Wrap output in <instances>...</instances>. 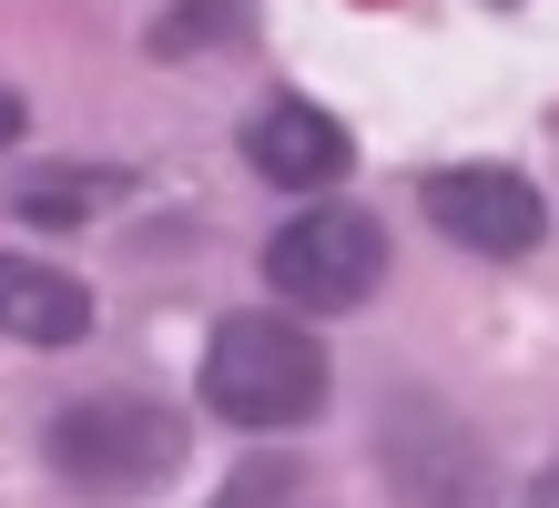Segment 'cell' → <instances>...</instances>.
Listing matches in <instances>:
<instances>
[{
	"instance_id": "1",
	"label": "cell",
	"mask_w": 559,
	"mask_h": 508,
	"mask_svg": "<svg viewBox=\"0 0 559 508\" xmlns=\"http://www.w3.org/2000/svg\"><path fill=\"white\" fill-rule=\"evenodd\" d=\"M325 387H336L325 346L285 316H224L204 346V406L235 427H306L325 406Z\"/></svg>"
},
{
	"instance_id": "2",
	"label": "cell",
	"mask_w": 559,
	"mask_h": 508,
	"mask_svg": "<svg viewBox=\"0 0 559 508\" xmlns=\"http://www.w3.org/2000/svg\"><path fill=\"white\" fill-rule=\"evenodd\" d=\"M41 448L92 498H143V488H163L183 468V417L153 406V397H72Z\"/></svg>"
},
{
	"instance_id": "3",
	"label": "cell",
	"mask_w": 559,
	"mask_h": 508,
	"mask_svg": "<svg viewBox=\"0 0 559 508\" xmlns=\"http://www.w3.org/2000/svg\"><path fill=\"white\" fill-rule=\"evenodd\" d=\"M377 275H386V234H377V214H356V203H306V214L275 224V245H265V285L285 305H306V316L367 305Z\"/></svg>"
},
{
	"instance_id": "4",
	"label": "cell",
	"mask_w": 559,
	"mask_h": 508,
	"mask_svg": "<svg viewBox=\"0 0 559 508\" xmlns=\"http://www.w3.org/2000/svg\"><path fill=\"white\" fill-rule=\"evenodd\" d=\"M377 458H386V479H397L407 508H488V488H499V479H488L478 427L448 417L438 397H397V406H386Z\"/></svg>"
},
{
	"instance_id": "5",
	"label": "cell",
	"mask_w": 559,
	"mask_h": 508,
	"mask_svg": "<svg viewBox=\"0 0 559 508\" xmlns=\"http://www.w3.org/2000/svg\"><path fill=\"white\" fill-rule=\"evenodd\" d=\"M427 224L448 234V245H468V255H539L549 245V203L530 174H509V163H448V174H427Z\"/></svg>"
},
{
	"instance_id": "6",
	"label": "cell",
	"mask_w": 559,
	"mask_h": 508,
	"mask_svg": "<svg viewBox=\"0 0 559 508\" xmlns=\"http://www.w3.org/2000/svg\"><path fill=\"white\" fill-rule=\"evenodd\" d=\"M245 163L265 184H285V193H325L356 163V132L336 113H316V102H265V113L245 122Z\"/></svg>"
},
{
	"instance_id": "7",
	"label": "cell",
	"mask_w": 559,
	"mask_h": 508,
	"mask_svg": "<svg viewBox=\"0 0 559 508\" xmlns=\"http://www.w3.org/2000/svg\"><path fill=\"white\" fill-rule=\"evenodd\" d=\"M0 335H21V346H82L92 335V285L0 245Z\"/></svg>"
},
{
	"instance_id": "8",
	"label": "cell",
	"mask_w": 559,
	"mask_h": 508,
	"mask_svg": "<svg viewBox=\"0 0 559 508\" xmlns=\"http://www.w3.org/2000/svg\"><path fill=\"white\" fill-rule=\"evenodd\" d=\"M224 31H245V0H193V11L153 21V51H204V42H224Z\"/></svg>"
},
{
	"instance_id": "9",
	"label": "cell",
	"mask_w": 559,
	"mask_h": 508,
	"mask_svg": "<svg viewBox=\"0 0 559 508\" xmlns=\"http://www.w3.org/2000/svg\"><path fill=\"white\" fill-rule=\"evenodd\" d=\"M295 488H306V479H295L285 458H254V468H235V479H224V498H214V508H285Z\"/></svg>"
},
{
	"instance_id": "10",
	"label": "cell",
	"mask_w": 559,
	"mask_h": 508,
	"mask_svg": "<svg viewBox=\"0 0 559 508\" xmlns=\"http://www.w3.org/2000/svg\"><path fill=\"white\" fill-rule=\"evenodd\" d=\"M103 193H112V174H92V184H31L21 214H31V224H72V214H92Z\"/></svg>"
},
{
	"instance_id": "11",
	"label": "cell",
	"mask_w": 559,
	"mask_h": 508,
	"mask_svg": "<svg viewBox=\"0 0 559 508\" xmlns=\"http://www.w3.org/2000/svg\"><path fill=\"white\" fill-rule=\"evenodd\" d=\"M21 122H31V113H21V92H0V153L21 143Z\"/></svg>"
},
{
	"instance_id": "12",
	"label": "cell",
	"mask_w": 559,
	"mask_h": 508,
	"mask_svg": "<svg viewBox=\"0 0 559 508\" xmlns=\"http://www.w3.org/2000/svg\"><path fill=\"white\" fill-rule=\"evenodd\" d=\"M530 508H559V458L539 468V488H530Z\"/></svg>"
}]
</instances>
